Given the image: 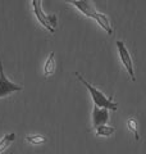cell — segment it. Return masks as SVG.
Segmentation results:
<instances>
[{
  "label": "cell",
  "instance_id": "1",
  "mask_svg": "<svg viewBox=\"0 0 146 154\" xmlns=\"http://www.w3.org/2000/svg\"><path fill=\"white\" fill-rule=\"evenodd\" d=\"M72 5H75L80 12H82L86 17L92 18L94 21H96L99 23V26L103 28V30L106 33H113V30H111V26H110V22H109V18L105 16V14L100 13L96 11V8L94 5V3L91 0H76V2H68Z\"/></svg>",
  "mask_w": 146,
  "mask_h": 154
},
{
  "label": "cell",
  "instance_id": "2",
  "mask_svg": "<svg viewBox=\"0 0 146 154\" xmlns=\"http://www.w3.org/2000/svg\"><path fill=\"white\" fill-rule=\"evenodd\" d=\"M76 77L87 88L89 93L91 94V98H92V102H94V105H96V107H99V108H106V109H109V110H113V112H115V110L118 109V104H117L114 100H113V96L108 98V96H106L101 90L95 88V86L91 85L87 80H85L84 77H82L78 73V72H76Z\"/></svg>",
  "mask_w": 146,
  "mask_h": 154
},
{
  "label": "cell",
  "instance_id": "3",
  "mask_svg": "<svg viewBox=\"0 0 146 154\" xmlns=\"http://www.w3.org/2000/svg\"><path fill=\"white\" fill-rule=\"evenodd\" d=\"M32 11L35 13L37 21L46 28L49 32L54 33L56 30V16L46 14L42 9V0H32Z\"/></svg>",
  "mask_w": 146,
  "mask_h": 154
},
{
  "label": "cell",
  "instance_id": "4",
  "mask_svg": "<svg viewBox=\"0 0 146 154\" xmlns=\"http://www.w3.org/2000/svg\"><path fill=\"white\" fill-rule=\"evenodd\" d=\"M22 90H23V88L21 85L12 82L5 76L3 63H2V60H0V98H5V96L16 93V91H22Z\"/></svg>",
  "mask_w": 146,
  "mask_h": 154
},
{
  "label": "cell",
  "instance_id": "5",
  "mask_svg": "<svg viewBox=\"0 0 146 154\" xmlns=\"http://www.w3.org/2000/svg\"><path fill=\"white\" fill-rule=\"evenodd\" d=\"M117 48H118V53H119V58L123 63L126 71L128 72V75L132 81H136V76H135V67H133V62H132V57L129 54V50L127 49V46L124 45L123 41H117Z\"/></svg>",
  "mask_w": 146,
  "mask_h": 154
},
{
  "label": "cell",
  "instance_id": "6",
  "mask_svg": "<svg viewBox=\"0 0 146 154\" xmlns=\"http://www.w3.org/2000/svg\"><path fill=\"white\" fill-rule=\"evenodd\" d=\"M91 118H92V126H94V128H97L99 126H103V125H108V121L110 118L109 109L99 108V107H96V105H94Z\"/></svg>",
  "mask_w": 146,
  "mask_h": 154
},
{
  "label": "cell",
  "instance_id": "7",
  "mask_svg": "<svg viewBox=\"0 0 146 154\" xmlns=\"http://www.w3.org/2000/svg\"><path fill=\"white\" fill-rule=\"evenodd\" d=\"M55 69H56V63H55V53L51 51L49 57L46 58L45 60V64H44V76L46 77H51L55 73Z\"/></svg>",
  "mask_w": 146,
  "mask_h": 154
},
{
  "label": "cell",
  "instance_id": "8",
  "mask_svg": "<svg viewBox=\"0 0 146 154\" xmlns=\"http://www.w3.org/2000/svg\"><path fill=\"white\" fill-rule=\"evenodd\" d=\"M114 132H115V128L113 126H109V125H103V126H99L97 128H95V135L101 137H109L111 135H114Z\"/></svg>",
  "mask_w": 146,
  "mask_h": 154
},
{
  "label": "cell",
  "instance_id": "9",
  "mask_svg": "<svg viewBox=\"0 0 146 154\" xmlns=\"http://www.w3.org/2000/svg\"><path fill=\"white\" fill-rule=\"evenodd\" d=\"M16 140V134L14 132H11V134H7L4 135L3 139L0 140V154L4 153L7 149L12 145V143Z\"/></svg>",
  "mask_w": 146,
  "mask_h": 154
},
{
  "label": "cell",
  "instance_id": "10",
  "mask_svg": "<svg viewBox=\"0 0 146 154\" xmlns=\"http://www.w3.org/2000/svg\"><path fill=\"white\" fill-rule=\"evenodd\" d=\"M127 127L131 132H133L135 135V139L136 140H140V134H138V128H137V121L132 117V118H128L127 119Z\"/></svg>",
  "mask_w": 146,
  "mask_h": 154
},
{
  "label": "cell",
  "instance_id": "11",
  "mask_svg": "<svg viewBox=\"0 0 146 154\" xmlns=\"http://www.w3.org/2000/svg\"><path fill=\"white\" fill-rule=\"evenodd\" d=\"M26 140L27 143L32 144V145H40V144L46 143V137L42 136V135H28Z\"/></svg>",
  "mask_w": 146,
  "mask_h": 154
},
{
  "label": "cell",
  "instance_id": "12",
  "mask_svg": "<svg viewBox=\"0 0 146 154\" xmlns=\"http://www.w3.org/2000/svg\"><path fill=\"white\" fill-rule=\"evenodd\" d=\"M67 2H76V0H67Z\"/></svg>",
  "mask_w": 146,
  "mask_h": 154
}]
</instances>
